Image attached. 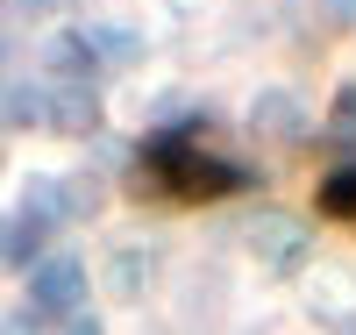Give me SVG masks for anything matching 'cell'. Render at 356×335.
Returning a JSON list of instances; mask_svg holds the SVG:
<instances>
[{
    "label": "cell",
    "instance_id": "cell-10",
    "mask_svg": "<svg viewBox=\"0 0 356 335\" xmlns=\"http://www.w3.org/2000/svg\"><path fill=\"white\" fill-rule=\"evenodd\" d=\"M257 250H264V257H300V250H307V235H300V228L264 221V228H257Z\"/></svg>",
    "mask_w": 356,
    "mask_h": 335
},
{
    "label": "cell",
    "instance_id": "cell-1",
    "mask_svg": "<svg viewBox=\"0 0 356 335\" xmlns=\"http://www.w3.org/2000/svg\"><path fill=\"white\" fill-rule=\"evenodd\" d=\"M157 171H164V186L171 193H186V200H207V193H235V186H257V171L250 164H228V157H207V150H193V143H171V136H157L150 150H143Z\"/></svg>",
    "mask_w": 356,
    "mask_h": 335
},
{
    "label": "cell",
    "instance_id": "cell-14",
    "mask_svg": "<svg viewBox=\"0 0 356 335\" xmlns=\"http://www.w3.org/2000/svg\"><path fill=\"white\" fill-rule=\"evenodd\" d=\"M0 335H36V314L15 307V314H0Z\"/></svg>",
    "mask_w": 356,
    "mask_h": 335
},
{
    "label": "cell",
    "instance_id": "cell-8",
    "mask_svg": "<svg viewBox=\"0 0 356 335\" xmlns=\"http://www.w3.org/2000/svg\"><path fill=\"white\" fill-rule=\"evenodd\" d=\"M86 50H93V65H136L143 57L136 29H86Z\"/></svg>",
    "mask_w": 356,
    "mask_h": 335
},
{
    "label": "cell",
    "instance_id": "cell-7",
    "mask_svg": "<svg viewBox=\"0 0 356 335\" xmlns=\"http://www.w3.org/2000/svg\"><path fill=\"white\" fill-rule=\"evenodd\" d=\"M250 121H257V136H300V129H307V114H300L292 93H264Z\"/></svg>",
    "mask_w": 356,
    "mask_h": 335
},
{
    "label": "cell",
    "instance_id": "cell-6",
    "mask_svg": "<svg viewBox=\"0 0 356 335\" xmlns=\"http://www.w3.org/2000/svg\"><path fill=\"white\" fill-rule=\"evenodd\" d=\"M43 65H50V79L86 86V79H93V50H86V36H50L43 43Z\"/></svg>",
    "mask_w": 356,
    "mask_h": 335
},
{
    "label": "cell",
    "instance_id": "cell-15",
    "mask_svg": "<svg viewBox=\"0 0 356 335\" xmlns=\"http://www.w3.org/2000/svg\"><path fill=\"white\" fill-rule=\"evenodd\" d=\"M65 328H72V335H100V328H93V321H86V314H72Z\"/></svg>",
    "mask_w": 356,
    "mask_h": 335
},
{
    "label": "cell",
    "instance_id": "cell-16",
    "mask_svg": "<svg viewBox=\"0 0 356 335\" xmlns=\"http://www.w3.org/2000/svg\"><path fill=\"white\" fill-rule=\"evenodd\" d=\"M29 8H43V0H29Z\"/></svg>",
    "mask_w": 356,
    "mask_h": 335
},
{
    "label": "cell",
    "instance_id": "cell-11",
    "mask_svg": "<svg viewBox=\"0 0 356 335\" xmlns=\"http://www.w3.org/2000/svg\"><path fill=\"white\" fill-rule=\"evenodd\" d=\"M143 264H150V257H143V250H122V257H114V271H107V286H114V293L129 299V293L143 286Z\"/></svg>",
    "mask_w": 356,
    "mask_h": 335
},
{
    "label": "cell",
    "instance_id": "cell-13",
    "mask_svg": "<svg viewBox=\"0 0 356 335\" xmlns=\"http://www.w3.org/2000/svg\"><path fill=\"white\" fill-rule=\"evenodd\" d=\"M321 15H328L335 29H356V0H321Z\"/></svg>",
    "mask_w": 356,
    "mask_h": 335
},
{
    "label": "cell",
    "instance_id": "cell-4",
    "mask_svg": "<svg viewBox=\"0 0 356 335\" xmlns=\"http://www.w3.org/2000/svg\"><path fill=\"white\" fill-rule=\"evenodd\" d=\"M43 121L57 136H93L100 129V100H93V86H65L50 107H43Z\"/></svg>",
    "mask_w": 356,
    "mask_h": 335
},
{
    "label": "cell",
    "instance_id": "cell-12",
    "mask_svg": "<svg viewBox=\"0 0 356 335\" xmlns=\"http://www.w3.org/2000/svg\"><path fill=\"white\" fill-rule=\"evenodd\" d=\"M328 129H335V143H342V136H356V86H342V93H335V107H328Z\"/></svg>",
    "mask_w": 356,
    "mask_h": 335
},
{
    "label": "cell",
    "instance_id": "cell-3",
    "mask_svg": "<svg viewBox=\"0 0 356 335\" xmlns=\"http://www.w3.org/2000/svg\"><path fill=\"white\" fill-rule=\"evenodd\" d=\"M50 228L36 215H0V271H36Z\"/></svg>",
    "mask_w": 356,
    "mask_h": 335
},
{
    "label": "cell",
    "instance_id": "cell-5",
    "mask_svg": "<svg viewBox=\"0 0 356 335\" xmlns=\"http://www.w3.org/2000/svg\"><path fill=\"white\" fill-rule=\"evenodd\" d=\"M72 207H79V186H72V178H29L22 215H36V221L50 228V221H72ZM79 215H86V207H79Z\"/></svg>",
    "mask_w": 356,
    "mask_h": 335
},
{
    "label": "cell",
    "instance_id": "cell-2",
    "mask_svg": "<svg viewBox=\"0 0 356 335\" xmlns=\"http://www.w3.org/2000/svg\"><path fill=\"white\" fill-rule=\"evenodd\" d=\"M86 299V264L79 257H43L36 264V307L43 314H79Z\"/></svg>",
    "mask_w": 356,
    "mask_h": 335
},
{
    "label": "cell",
    "instance_id": "cell-9",
    "mask_svg": "<svg viewBox=\"0 0 356 335\" xmlns=\"http://www.w3.org/2000/svg\"><path fill=\"white\" fill-rule=\"evenodd\" d=\"M36 100H43L36 86H8V93H0V121H8V129H15V121H43Z\"/></svg>",
    "mask_w": 356,
    "mask_h": 335
}]
</instances>
